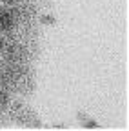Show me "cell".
<instances>
[{
    "label": "cell",
    "instance_id": "obj_1",
    "mask_svg": "<svg viewBox=\"0 0 129 131\" xmlns=\"http://www.w3.org/2000/svg\"><path fill=\"white\" fill-rule=\"evenodd\" d=\"M27 53H26V49L18 44H11L7 49H6V60L11 64V66H20L24 60H26Z\"/></svg>",
    "mask_w": 129,
    "mask_h": 131
},
{
    "label": "cell",
    "instance_id": "obj_2",
    "mask_svg": "<svg viewBox=\"0 0 129 131\" xmlns=\"http://www.w3.org/2000/svg\"><path fill=\"white\" fill-rule=\"evenodd\" d=\"M15 26V16L11 9L0 7V31H9Z\"/></svg>",
    "mask_w": 129,
    "mask_h": 131
},
{
    "label": "cell",
    "instance_id": "obj_3",
    "mask_svg": "<svg viewBox=\"0 0 129 131\" xmlns=\"http://www.w3.org/2000/svg\"><path fill=\"white\" fill-rule=\"evenodd\" d=\"M13 117L17 120H20V122H29V118L33 117V113H31L29 107H26L22 104H17L15 106V111H13Z\"/></svg>",
    "mask_w": 129,
    "mask_h": 131
},
{
    "label": "cell",
    "instance_id": "obj_4",
    "mask_svg": "<svg viewBox=\"0 0 129 131\" xmlns=\"http://www.w3.org/2000/svg\"><path fill=\"white\" fill-rule=\"evenodd\" d=\"M6 104H7V95L6 93H0V109H2Z\"/></svg>",
    "mask_w": 129,
    "mask_h": 131
},
{
    "label": "cell",
    "instance_id": "obj_5",
    "mask_svg": "<svg viewBox=\"0 0 129 131\" xmlns=\"http://www.w3.org/2000/svg\"><path fill=\"white\" fill-rule=\"evenodd\" d=\"M4 49V40H2V37H0V51Z\"/></svg>",
    "mask_w": 129,
    "mask_h": 131
},
{
    "label": "cell",
    "instance_id": "obj_6",
    "mask_svg": "<svg viewBox=\"0 0 129 131\" xmlns=\"http://www.w3.org/2000/svg\"><path fill=\"white\" fill-rule=\"evenodd\" d=\"M4 2H7V4H11V2H17V0H4Z\"/></svg>",
    "mask_w": 129,
    "mask_h": 131
}]
</instances>
